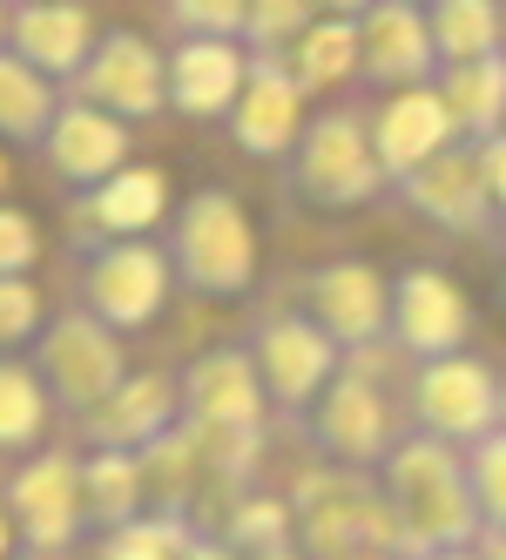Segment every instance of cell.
<instances>
[{
  "instance_id": "cell-1",
  "label": "cell",
  "mask_w": 506,
  "mask_h": 560,
  "mask_svg": "<svg viewBox=\"0 0 506 560\" xmlns=\"http://www.w3.org/2000/svg\"><path fill=\"white\" fill-rule=\"evenodd\" d=\"M385 493L399 506V527H405V560H425V553H446V547H466L486 520H480V500H473V472H466L452 439H412L385 459Z\"/></svg>"
},
{
  "instance_id": "cell-2",
  "label": "cell",
  "mask_w": 506,
  "mask_h": 560,
  "mask_svg": "<svg viewBox=\"0 0 506 560\" xmlns=\"http://www.w3.org/2000/svg\"><path fill=\"white\" fill-rule=\"evenodd\" d=\"M297 540L318 560H352V553H399L405 560V527L392 493H378L365 466L338 472H304L297 479Z\"/></svg>"
},
{
  "instance_id": "cell-3",
  "label": "cell",
  "mask_w": 506,
  "mask_h": 560,
  "mask_svg": "<svg viewBox=\"0 0 506 560\" xmlns=\"http://www.w3.org/2000/svg\"><path fill=\"white\" fill-rule=\"evenodd\" d=\"M169 264L203 298H244L257 277V236L237 210V196H223V189L189 196L169 223Z\"/></svg>"
},
{
  "instance_id": "cell-4",
  "label": "cell",
  "mask_w": 506,
  "mask_h": 560,
  "mask_svg": "<svg viewBox=\"0 0 506 560\" xmlns=\"http://www.w3.org/2000/svg\"><path fill=\"white\" fill-rule=\"evenodd\" d=\"M412 419L419 432L452 439V446H473V439L499 432V378L466 351L425 358V372L412 378Z\"/></svg>"
},
{
  "instance_id": "cell-5",
  "label": "cell",
  "mask_w": 506,
  "mask_h": 560,
  "mask_svg": "<svg viewBox=\"0 0 506 560\" xmlns=\"http://www.w3.org/2000/svg\"><path fill=\"white\" fill-rule=\"evenodd\" d=\"M34 372L55 385V406L89 419L102 398L122 385V345L108 338V325L95 311H68V317H55L42 351H34Z\"/></svg>"
},
{
  "instance_id": "cell-6",
  "label": "cell",
  "mask_w": 506,
  "mask_h": 560,
  "mask_svg": "<svg viewBox=\"0 0 506 560\" xmlns=\"http://www.w3.org/2000/svg\"><path fill=\"white\" fill-rule=\"evenodd\" d=\"M169 277H176V264H169L163 250L136 244V236H115V244L95 250V264H89V277H82V304L102 317L108 331H142L149 317L163 311Z\"/></svg>"
},
{
  "instance_id": "cell-7",
  "label": "cell",
  "mask_w": 506,
  "mask_h": 560,
  "mask_svg": "<svg viewBox=\"0 0 506 560\" xmlns=\"http://www.w3.org/2000/svg\"><path fill=\"white\" fill-rule=\"evenodd\" d=\"M8 513L34 553H61L89 520V493H82V459L74 453H34L14 479H8Z\"/></svg>"
},
{
  "instance_id": "cell-8",
  "label": "cell",
  "mask_w": 506,
  "mask_h": 560,
  "mask_svg": "<svg viewBox=\"0 0 506 560\" xmlns=\"http://www.w3.org/2000/svg\"><path fill=\"white\" fill-rule=\"evenodd\" d=\"M257 378L270 392L278 412H304L310 398H325L331 372H338V338L318 325V317H270L250 345Z\"/></svg>"
},
{
  "instance_id": "cell-9",
  "label": "cell",
  "mask_w": 506,
  "mask_h": 560,
  "mask_svg": "<svg viewBox=\"0 0 506 560\" xmlns=\"http://www.w3.org/2000/svg\"><path fill=\"white\" fill-rule=\"evenodd\" d=\"M378 176H385V163H378V149H372L365 122H352V115H325V122L304 136L297 189L310 196V203H325V210L365 203V196L378 189Z\"/></svg>"
},
{
  "instance_id": "cell-10",
  "label": "cell",
  "mask_w": 506,
  "mask_h": 560,
  "mask_svg": "<svg viewBox=\"0 0 506 560\" xmlns=\"http://www.w3.org/2000/svg\"><path fill=\"white\" fill-rule=\"evenodd\" d=\"M263 406L270 392L250 351H203L183 372V419L203 432H263Z\"/></svg>"
},
{
  "instance_id": "cell-11",
  "label": "cell",
  "mask_w": 506,
  "mask_h": 560,
  "mask_svg": "<svg viewBox=\"0 0 506 560\" xmlns=\"http://www.w3.org/2000/svg\"><path fill=\"white\" fill-rule=\"evenodd\" d=\"M318 439H325V453L338 466H378V459H392V412H385V398L372 385V365L358 358L352 372H338L318 398Z\"/></svg>"
},
{
  "instance_id": "cell-12",
  "label": "cell",
  "mask_w": 506,
  "mask_h": 560,
  "mask_svg": "<svg viewBox=\"0 0 506 560\" xmlns=\"http://www.w3.org/2000/svg\"><path fill=\"white\" fill-rule=\"evenodd\" d=\"M405 196H412V210H425V217H433L439 230H452V236H493L499 203H493V176H486V149L480 155L473 149L433 155L425 170L405 176Z\"/></svg>"
},
{
  "instance_id": "cell-13",
  "label": "cell",
  "mask_w": 506,
  "mask_h": 560,
  "mask_svg": "<svg viewBox=\"0 0 506 560\" xmlns=\"http://www.w3.org/2000/svg\"><path fill=\"white\" fill-rule=\"evenodd\" d=\"M473 331V304L446 270H405L392 284V338L412 358H446Z\"/></svg>"
},
{
  "instance_id": "cell-14",
  "label": "cell",
  "mask_w": 506,
  "mask_h": 560,
  "mask_svg": "<svg viewBox=\"0 0 506 560\" xmlns=\"http://www.w3.org/2000/svg\"><path fill=\"white\" fill-rule=\"evenodd\" d=\"M310 317L338 345L365 351L378 331H392V284L372 264H331V270L310 277Z\"/></svg>"
},
{
  "instance_id": "cell-15",
  "label": "cell",
  "mask_w": 506,
  "mask_h": 560,
  "mask_svg": "<svg viewBox=\"0 0 506 560\" xmlns=\"http://www.w3.org/2000/svg\"><path fill=\"white\" fill-rule=\"evenodd\" d=\"M169 425H183V378H163V372L122 378L89 412V439H95V446H122V453L155 446Z\"/></svg>"
},
{
  "instance_id": "cell-16",
  "label": "cell",
  "mask_w": 506,
  "mask_h": 560,
  "mask_svg": "<svg viewBox=\"0 0 506 560\" xmlns=\"http://www.w3.org/2000/svg\"><path fill=\"white\" fill-rule=\"evenodd\" d=\"M452 136H459V122H452L446 95H433V89H405V95H392V102L378 108L372 149H378L385 176H412V170L433 163V155H446Z\"/></svg>"
},
{
  "instance_id": "cell-17",
  "label": "cell",
  "mask_w": 506,
  "mask_h": 560,
  "mask_svg": "<svg viewBox=\"0 0 506 560\" xmlns=\"http://www.w3.org/2000/svg\"><path fill=\"white\" fill-rule=\"evenodd\" d=\"M169 183L155 170H115L108 183H95L89 203H74V236H142L149 223H163Z\"/></svg>"
},
{
  "instance_id": "cell-18",
  "label": "cell",
  "mask_w": 506,
  "mask_h": 560,
  "mask_svg": "<svg viewBox=\"0 0 506 560\" xmlns=\"http://www.w3.org/2000/svg\"><path fill=\"white\" fill-rule=\"evenodd\" d=\"M82 89H89V102H108L115 115H155L163 108V61L136 34H115L95 55V68L82 74Z\"/></svg>"
},
{
  "instance_id": "cell-19",
  "label": "cell",
  "mask_w": 506,
  "mask_h": 560,
  "mask_svg": "<svg viewBox=\"0 0 506 560\" xmlns=\"http://www.w3.org/2000/svg\"><path fill=\"white\" fill-rule=\"evenodd\" d=\"M48 155L68 183H108L115 163L129 155V136H122V122H108L102 108H61L55 129H48Z\"/></svg>"
},
{
  "instance_id": "cell-20",
  "label": "cell",
  "mask_w": 506,
  "mask_h": 560,
  "mask_svg": "<svg viewBox=\"0 0 506 560\" xmlns=\"http://www.w3.org/2000/svg\"><path fill=\"white\" fill-rule=\"evenodd\" d=\"M297 74H278V68H257L244 95H237V115H230V129L250 155H284L297 142Z\"/></svg>"
},
{
  "instance_id": "cell-21",
  "label": "cell",
  "mask_w": 506,
  "mask_h": 560,
  "mask_svg": "<svg viewBox=\"0 0 506 560\" xmlns=\"http://www.w3.org/2000/svg\"><path fill=\"white\" fill-rule=\"evenodd\" d=\"M237 95H244V61H237V48H223L216 34L169 61V102L183 115H223Z\"/></svg>"
},
{
  "instance_id": "cell-22",
  "label": "cell",
  "mask_w": 506,
  "mask_h": 560,
  "mask_svg": "<svg viewBox=\"0 0 506 560\" xmlns=\"http://www.w3.org/2000/svg\"><path fill=\"white\" fill-rule=\"evenodd\" d=\"M82 493H89V520L108 527H129L149 500V479H142V453L122 446H95V459H82Z\"/></svg>"
},
{
  "instance_id": "cell-23",
  "label": "cell",
  "mask_w": 506,
  "mask_h": 560,
  "mask_svg": "<svg viewBox=\"0 0 506 560\" xmlns=\"http://www.w3.org/2000/svg\"><path fill=\"white\" fill-rule=\"evenodd\" d=\"M365 55H372V74H385V82H412V74H425V61H433V27L419 21V8L392 0V8L372 14Z\"/></svg>"
},
{
  "instance_id": "cell-24",
  "label": "cell",
  "mask_w": 506,
  "mask_h": 560,
  "mask_svg": "<svg viewBox=\"0 0 506 560\" xmlns=\"http://www.w3.org/2000/svg\"><path fill=\"white\" fill-rule=\"evenodd\" d=\"M446 108H452V122L466 129V136H480V142H493L499 136V122H506V61H452V74H446Z\"/></svg>"
},
{
  "instance_id": "cell-25",
  "label": "cell",
  "mask_w": 506,
  "mask_h": 560,
  "mask_svg": "<svg viewBox=\"0 0 506 560\" xmlns=\"http://www.w3.org/2000/svg\"><path fill=\"white\" fill-rule=\"evenodd\" d=\"M14 42H21V61L68 74L74 61H82V48H89V14H82V8H55V0H42V8H27V14L14 21Z\"/></svg>"
},
{
  "instance_id": "cell-26",
  "label": "cell",
  "mask_w": 506,
  "mask_h": 560,
  "mask_svg": "<svg viewBox=\"0 0 506 560\" xmlns=\"http://www.w3.org/2000/svg\"><path fill=\"white\" fill-rule=\"evenodd\" d=\"M55 129V95L34 61H0V136L8 142H42Z\"/></svg>"
},
{
  "instance_id": "cell-27",
  "label": "cell",
  "mask_w": 506,
  "mask_h": 560,
  "mask_svg": "<svg viewBox=\"0 0 506 560\" xmlns=\"http://www.w3.org/2000/svg\"><path fill=\"white\" fill-rule=\"evenodd\" d=\"M499 0H439L433 8V48L446 61H486L499 42Z\"/></svg>"
},
{
  "instance_id": "cell-28",
  "label": "cell",
  "mask_w": 506,
  "mask_h": 560,
  "mask_svg": "<svg viewBox=\"0 0 506 560\" xmlns=\"http://www.w3.org/2000/svg\"><path fill=\"white\" fill-rule=\"evenodd\" d=\"M48 425V385L42 372L0 358V453H27Z\"/></svg>"
},
{
  "instance_id": "cell-29",
  "label": "cell",
  "mask_w": 506,
  "mask_h": 560,
  "mask_svg": "<svg viewBox=\"0 0 506 560\" xmlns=\"http://www.w3.org/2000/svg\"><path fill=\"white\" fill-rule=\"evenodd\" d=\"M197 547L183 513H136L129 527H108L102 534V553L95 560H183Z\"/></svg>"
},
{
  "instance_id": "cell-30",
  "label": "cell",
  "mask_w": 506,
  "mask_h": 560,
  "mask_svg": "<svg viewBox=\"0 0 506 560\" xmlns=\"http://www.w3.org/2000/svg\"><path fill=\"white\" fill-rule=\"evenodd\" d=\"M291 527H297V506L270 500V493H237L223 540L230 547H250V553H270V547H291Z\"/></svg>"
},
{
  "instance_id": "cell-31",
  "label": "cell",
  "mask_w": 506,
  "mask_h": 560,
  "mask_svg": "<svg viewBox=\"0 0 506 560\" xmlns=\"http://www.w3.org/2000/svg\"><path fill=\"white\" fill-rule=\"evenodd\" d=\"M352 55H358V34L352 21H325V27H310L304 34V48H297V82L304 89H331L352 74Z\"/></svg>"
},
{
  "instance_id": "cell-32",
  "label": "cell",
  "mask_w": 506,
  "mask_h": 560,
  "mask_svg": "<svg viewBox=\"0 0 506 560\" xmlns=\"http://www.w3.org/2000/svg\"><path fill=\"white\" fill-rule=\"evenodd\" d=\"M466 472H473L480 520H486V527H506V432L473 439V453H466Z\"/></svg>"
},
{
  "instance_id": "cell-33",
  "label": "cell",
  "mask_w": 506,
  "mask_h": 560,
  "mask_svg": "<svg viewBox=\"0 0 506 560\" xmlns=\"http://www.w3.org/2000/svg\"><path fill=\"white\" fill-rule=\"evenodd\" d=\"M34 325H42V291L27 277H0V345H21Z\"/></svg>"
},
{
  "instance_id": "cell-34",
  "label": "cell",
  "mask_w": 506,
  "mask_h": 560,
  "mask_svg": "<svg viewBox=\"0 0 506 560\" xmlns=\"http://www.w3.org/2000/svg\"><path fill=\"white\" fill-rule=\"evenodd\" d=\"M34 250H42V236H34V223L21 210H0V277H21L34 264Z\"/></svg>"
},
{
  "instance_id": "cell-35",
  "label": "cell",
  "mask_w": 506,
  "mask_h": 560,
  "mask_svg": "<svg viewBox=\"0 0 506 560\" xmlns=\"http://www.w3.org/2000/svg\"><path fill=\"white\" fill-rule=\"evenodd\" d=\"M176 14L203 34H230V27L250 21V0H176Z\"/></svg>"
},
{
  "instance_id": "cell-36",
  "label": "cell",
  "mask_w": 506,
  "mask_h": 560,
  "mask_svg": "<svg viewBox=\"0 0 506 560\" xmlns=\"http://www.w3.org/2000/svg\"><path fill=\"white\" fill-rule=\"evenodd\" d=\"M304 8H310V0H250V34H257V42H270V48H278L284 34L304 21Z\"/></svg>"
},
{
  "instance_id": "cell-37",
  "label": "cell",
  "mask_w": 506,
  "mask_h": 560,
  "mask_svg": "<svg viewBox=\"0 0 506 560\" xmlns=\"http://www.w3.org/2000/svg\"><path fill=\"white\" fill-rule=\"evenodd\" d=\"M486 176H493V203H499V217H506V136L486 142Z\"/></svg>"
},
{
  "instance_id": "cell-38",
  "label": "cell",
  "mask_w": 506,
  "mask_h": 560,
  "mask_svg": "<svg viewBox=\"0 0 506 560\" xmlns=\"http://www.w3.org/2000/svg\"><path fill=\"white\" fill-rule=\"evenodd\" d=\"M183 560H237V553H230V540H197Z\"/></svg>"
},
{
  "instance_id": "cell-39",
  "label": "cell",
  "mask_w": 506,
  "mask_h": 560,
  "mask_svg": "<svg viewBox=\"0 0 506 560\" xmlns=\"http://www.w3.org/2000/svg\"><path fill=\"white\" fill-rule=\"evenodd\" d=\"M486 560H506V527H486Z\"/></svg>"
},
{
  "instance_id": "cell-40",
  "label": "cell",
  "mask_w": 506,
  "mask_h": 560,
  "mask_svg": "<svg viewBox=\"0 0 506 560\" xmlns=\"http://www.w3.org/2000/svg\"><path fill=\"white\" fill-rule=\"evenodd\" d=\"M310 8H325V14H352V8H365V0H310Z\"/></svg>"
},
{
  "instance_id": "cell-41",
  "label": "cell",
  "mask_w": 506,
  "mask_h": 560,
  "mask_svg": "<svg viewBox=\"0 0 506 560\" xmlns=\"http://www.w3.org/2000/svg\"><path fill=\"white\" fill-rule=\"evenodd\" d=\"M250 560H304V553H291V547H270V553H250Z\"/></svg>"
},
{
  "instance_id": "cell-42",
  "label": "cell",
  "mask_w": 506,
  "mask_h": 560,
  "mask_svg": "<svg viewBox=\"0 0 506 560\" xmlns=\"http://www.w3.org/2000/svg\"><path fill=\"white\" fill-rule=\"evenodd\" d=\"M425 560H480V553H466V547H446V553H425Z\"/></svg>"
},
{
  "instance_id": "cell-43",
  "label": "cell",
  "mask_w": 506,
  "mask_h": 560,
  "mask_svg": "<svg viewBox=\"0 0 506 560\" xmlns=\"http://www.w3.org/2000/svg\"><path fill=\"white\" fill-rule=\"evenodd\" d=\"M0 560H8V506H0Z\"/></svg>"
},
{
  "instance_id": "cell-44",
  "label": "cell",
  "mask_w": 506,
  "mask_h": 560,
  "mask_svg": "<svg viewBox=\"0 0 506 560\" xmlns=\"http://www.w3.org/2000/svg\"><path fill=\"white\" fill-rule=\"evenodd\" d=\"M352 560H399V553H352Z\"/></svg>"
},
{
  "instance_id": "cell-45",
  "label": "cell",
  "mask_w": 506,
  "mask_h": 560,
  "mask_svg": "<svg viewBox=\"0 0 506 560\" xmlns=\"http://www.w3.org/2000/svg\"><path fill=\"white\" fill-rule=\"evenodd\" d=\"M499 425H506V378H499Z\"/></svg>"
},
{
  "instance_id": "cell-46",
  "label": "cell",
  "mask_w": 506,
  "mask_h": 560,
  "mask_svg": "<svg viewBox=\"0 0 506 560\" xmlns=\"http://www.w3.org/2000/svg\"><path fill=\"white\" fill-rule=\"evenodd\" d=\"M0 183H8V170H0Z\"/></svg>"
}]
</instances>
